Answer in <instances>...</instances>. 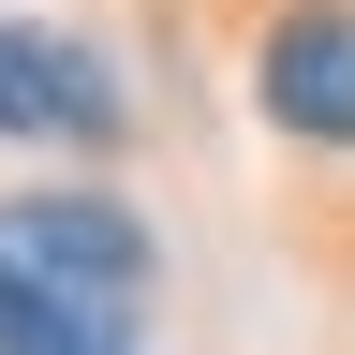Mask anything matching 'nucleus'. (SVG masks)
Segmentation results:
<instances>
[{
	"mask_svg": "<svg viewBox=\"0 0 355 355\" xmlns=\"http://www.w3.org/2000/svg\"><path fill=\"white\" fill-rule=\"evenodd\" d=\"M148 237L119 193H15L0 207V355H133Z\"/></svg>",
	"mask_w": 355,
	"mask_h": 355,
	"instance_id": "1",
	"label": "nucleus"
},
{
	"mask_svg": "<svg viewBox=\"0 0 355 355\" xmlns=\"http://www.w3.org/2000/svg\"><path fill=\"white\" fill-rule=\"evenodd\" d=\"M0 133H30V148H119V74L89 60V44L0 15Z\"/></svg>",
	"mask_w": 355,
	"mask_h": 355,
	"instance_id": "2",
	"label": "nucleus"
},
{
	"mask_svg": "<svg viewBox=\"0 0 355 355\" xmlns=\"http://www.w3.org/2000/svg\"><path fill=\"white\" fill-rule=\"evenodd\" d=\"M266 119L311 133V148H355V15L311 0V15L266 30Z\"/></svg>",
	"mask_w": 355,
	"mask_h": 355,
	"instance_id": "3",
	"label": "nucleus"
}]
</instances>
